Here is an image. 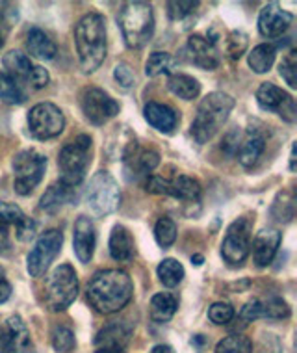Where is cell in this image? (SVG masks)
Here are the masks:
<instances>
[{
	"label": "cell",
	"instance_id": "681fc988",
	"mask_svg": "<svg viewBox=\"0 0 297 353\" xmlns=\"http://www.w3.org/2000/svg\"><path fill=\"white\" fill-rule=\"evenodd\" d=\"M12 250V240H10V231L6 225L0 223V255H6Z\"/></svg>",
	"mask_w": 297,
	"mask_h": 353
},
{
	"label": "cell",
	"instance_id": "f546056e",
	"mask_svg": "<svg viewBox=\"0 0 297 353\" xmlns=\"http://www.w3.org/2000/svg\"><path fill=\"white\" fill-rule=\"evenodd\" d=\"M167 88L173 95H176L178 99H184V101H194V99L199 97L201 93V84L199 80L190 77V74H171L167 79Z\"/></svg>",
	"mask_w": 297,
	"mask_h": 353
},
{
	"label": "cell",
	"instance_id": "d6a6232c",
	"mask_svg": "<svg viewBox=\"0 0 297 353\" xmlns=\"http://www.w3.org/2000/svg\"><path fill=\"white\" fill-rule=\"evenodd\" d=\"M156 274L162 285L167 286V288H175L184 279V266L175 259H164L158 264Z\"/></svg>",
	"mask_w": 297,
	"mask_h": 353
},
{
	"label": "cell",
	"instance_id": "ee69618b",
	"mask_svg": "<svg viewBox=\"0 0 297 353\" xmlns=\"http://www.w3.org/2000/svg\"><path fill=\"white\" fill-rule=\"evenodd\" d=\"M199 6V2H167L165 8H167V15H170L171 21H182L188 15L194 13L195 8Z\"/></svg>",
	"mask_w": 297,
	"mask_h": 353
},
{
	"label": "cell",
	"instance_id": "c3c4849f",
	"mask_svg": "<svg viewBox=\"0 0 297 353\" xmlns=\"http://www.w3.org/2000/svg\"><path fill=\"white\" fill-rule=\"evenodd\" d=\"M242 320L245 322H253V320H258L262 318V303L260 299H251L245 303V307L242 309Z\"/></svg>",
	"mask_w": 297,
	"mask_h": 353
},
{
	"label": "cell",
	"instance_id": "4316f807",
	"mask_svg": "<svg viewBox=\"0 0 297 353\" xmlns=\"http://www.w3.org/2000/svg\"><path fill=\"white\" fill-rule=\"evenodd\" d=\"M264 147H266L264 136L258 134L253 128H249L245 140L242 141V145L238 149V160H240V164H242L243 168H253L262 157Z\"/></svg>",
	"mask_w": 297,
	"mask_h": 353
},
{
	"label": "cell",
	"instance_id": "ab89813d",
	"mask_svg": "<svg viewBox=\"0 0 297 353\" xmlns=\"http://www.w3.org/2000/svg\"><path fill=\"white\" fill-rule=\"evenodd\" d=\"M245 50H247V36L240 30L231 32L227 37V54L232 60H240Z\"/></svg>",
	"mask_w": 297,
	"mask_h": 353
},
{
	"label": "cell",
	"instance_id": "7bdbcfd3",
	"mask_svg": "<svg viewBox=\"0 0 297 353\" xmlns=\"http://www.w3.org/2000/svg\"><path fill=\"white\" fill-rule=\"evenodd\" d=\"M23 219H25V214L15 203H0V223L2 225L17 227Z\"/></svg>",
	"mask_w": 297,
	"mask_h": 353
},
{
	"label": "cell",
	"instance_id": "816d5d0a",
	"mask_svg": "<svg viewBox=\"0 0 297 353\" xmlns=\"http://www.w3.org/2000/svg\"><path fill=\"white\" fill-rule=\"evenodd\" d=\"M151 353H175V350L167 344H158V346L152 347Z\"/></svg>",
	"mask_w": 297,
	"mask_h": 353
},
{
	"label": "cell",
	"instance_id": "b9f144b4",
	"mask_svg": "<svg viewBox=\"0 0 297 353\" xmlns=\"http://www.w3.org/2000/svg\"><path fill=\"white\" fill-rule=\"evenodd\" d=\"M208 318H210V322L216 323V325H225V323L232 322V318H234V309H232V305L218 301V303H214L212 307L208 309Z\"/></svg>",
	"mask_w": 297,
	"mask_h": 353
},
{
	"label": "cell",
	"instance_id": "f5cc1de1",
	"mask_svg": "<svg viewBox=\"0 0 297 353\" xmlns=\"http://www.w3.org/2000/svg\"><path fill=\"white\" fill-rule=\"evenodd\" d=\"M290 171H296V143L291 145L290 151Z\"/></svg>",
	"mask_w": 297,
	"mask_h": 353
},
{
	"label": "cell",
	"instance_id": "9f6ffc18",
	"mask_svg": "<svg viewBox=\"0 0 297 353\" xmlns=\"http://www.w3.org/2000/svg\"><path fill=\"white\" fill-rule=\"evenodd\" d=\"M95 353H125V352H117V350H108V347H97Z\"/></svg>",
	"mask_w": 297,
	"mask_h": 353
},
{
	"label": "cell",
	"instance_id": "4dcf8cb0",
	"mask_svg": "<svg viewBox=\"0 0 297 353\" xmlns=\"http://www.w3.org/2000/svg\"><path fill=\"white\" fill-rule=\"evenodd\" d=\"M275 56H277V49L273 45H269V43L256 45L247 56L249 68L258 74L267 73L273 68V63H275Z\"/></svg>",
	"mask_w": 297,
	"mask_h": 353
},
{
	"label": "cell",
	"instance_id": "603a6c76",
	"mask_svg": "<svg viewBox=\"0 0 297 353\" xmlns=\"http://www.w3.org/2000/svg\"><path fill=\"white\" fill-rule=\"evenodd\" d=\"M76 201V188L73 186H67L63 183H54L50 184L47 192L43 194L41 201H39V207L41 210L49 214H56L60 212L61 208L65 207V205H71V203Z\"/></svg>",
	"mask_w": 297,
	"mask_h": 353
},
{
	"label": "cell",
	"instance_id": "d590c367",
	"mask_svg": "<svg viewBox=\"0 0 297 353\" xmlns=\"http://www.w3.org/2000/svg\"><path fill=\"white\" fill-rule=\"evenodd\" d=\"M154 238H156V242L160 248H171V245L175 244L176 240V225L175 221L167 216H162V218L156 221V227H154Z\"/></svg>",
	"mask_w": 297,
	"mask_h": 353
},
{
	"label": "cell",
	"instance_id": "f1b7e54d",
	"mask_svg": "<svg viewBox=\"0 0 297 353\" xmlns=\"http://www.w3.org/2000/svg\"><path fill=\"white\" fill-rule=\"evenodd\" d=\"M178 309V299L175 294L160 292L154 294L151 299V318L156 323H167L175 316Z\"/></svg>",
	"mask_w": 297,
	"mask_h": 353
},
{
	"label": "cell",
	"instance_id": "6da1fadb",
	"mask_svg": "<svg viewBox=\"0 0 297 353\" xmlns=\"http://www.w3.org/2000/svg\"><path fill=\"white\" fill-rule=\"evenodd\" d=\"M88 301L101 314H114L132 299L134 285L123 270H101L88 285Z\"/></svg>",
	"mask_w": 297,
	"mask_h": 353
},
{
	"label": "cell",
	"instance_id": "4fadbf2b",
	"mask_svg": "<svg viewBox=\"0 0 297 353\" xmlns=\"http://www.w3.org/2000/svg\"><path fill=\"white\" fill-rule=\"evenodd\" d=\"M2 63H4V73L13 77L19 84L25 82V84H28L34 90H41V88L49 84V71L41 68V65H34L30 58L23 54L21 50H10L2 58Z\"/></svg>",
	"mask_w": 297,
	"mask_h": 353
},
{
	"label": "cell",
	"instance_id": "83f0119b",
	"mask_svg": "<svg viewBox=\"0 0 297 353\" xmlns=\"http://www.w3.org/2000/svg\"><path fill=\"white\" fill-rule=\"evenodd\" d=\"M26 49L37 60H52L56 56V45L41 28H30L26 36Z\"/></svg>",
	"mask_w": 297,
	"mask_h": 353
},
{
	"label": "cell",
	"instance_id": "11a10c76",
	"mask_svg": "<svg viewBox=\"0 0 297 353\" xmlns=\"http://www.w3.org/2000/svg\"><path fill=\"white\" fill-rule=\"evenodd\" d=\"M203 261H205V259H203V255H194V256H192V262H194L195 266H201V264H203Z\"/></svg>",
	"mask_w": 297,
	"mask_h": 353
},
{
	"label": "cell",
	"instance_id": "d4e9b609",
	"mask_svg": "<svg viewBox=\"0 0 297 353\" xmlns=\"http://www.w3.org/2000/svg\"><path fill=\"white\" fill-rule=\"evenodd\" d=\"M130 335H132L130 325H127V323H112L108 327L99 331L97 336H95V346L125 352V347L130 341Z\"/></svg>",
	"mask_w": 297,
	"mask_h": 353
},
{
	"label": "cell",
	"instance_id": "8992f818",
	"mask_svg": "<svg viewBox=\"0 0 297 353\" xmlns=\"http://www.w3.org/2000/svg\"><path fill=\"white\" fill-rule=\"evenodd\" d=\"M79 277L71 264H60L52 270L45 283V303L52 312H61L71 307L79 296Z\"/></svg>",
	"mask_w": 297,
	"mask_h": 353
},
{
	"label": "cell",
	"instance_id": "db71d44e",
	"mask_svg": "<svg viewBox=\"0 0 297 353\" xmlns=\"http://www.w3.org/2000/svg\"><path fill=\"white\" fill-rule=\"evenodd\" d=\"M205 342H207V341H205V339H203V335H195L194 336V339H192V344H195V346H203V344H205Z\"/></svg>",
	"mask_w": 297,
	"mask_h": 353
},
{
	"label": "cell",
	"instance_id": "9a60e30c",
	"mask_svg": "<svg viewBox=\"0 0 297 353\" xmlns=\"http://www.w3.org/2000/svg\"><path fill=\"white\" fill-rule=\"evenodd\" d=\"M256 101L260 104V108L269 110V112H277L283 119L288 123H296V103L294 97L288 95L285 90H280L279 85L272 84V82H264L256 92Z\"/></svg>",
	"mask_w": 297,
	"mask_h": 353
},
{
	"label": "cell",
	"instance_id": "2e32d148",
	"mask_svg": "<svg viewBox=\"0 0 297 353\" xmlns=\"http://www.w3.org/2000/svg\"><path fill=\"white\" fill-rule=\"evenodd\" d=\"M0 353H36L30 333L21 316H10L6 333L0 336Z\"/></svg>",
	"mask_w": 297,
	"mask_h": 353
},
{
	"label": "cell",
	"instance_id": "f907efd6",
	"mask_svg": "<svg viewBox=\"0 0 297 353\" xmlns=\"http://www.w3.org/2000/svg\"><path fill=\"white\" fill-rule=\"evenodd\" d=\"M10 298H12V285L6 279L0 277V305L6 303Z\"/></svg>",
	"mask_w": 297,
	"mask_h": 353
},
{
	"label": "cell",
	"instance_id": "1f68e13d",
	"mask_svg": "<svg viewBox=\"0 0 297 353\" xmlns=\"http://www.w3.org/2000/svg\"><path fill=\"white\" fill-rule=\"evenodd\" d=\"M296 216V194L291 190L279 192L272 205V218L277 223H290Z\"/></svg>",
	"mask_w": 297,
	"mask_h": 353
},
{
	"label": "cell",
	"instance_id": "f35d334b",
	"mask_svg": "<svg viewBox=\"0 0 297 353\" xmlns=\"http://www.w3.org/2000/svg\"><path fill=\"white\" fill-rule=\"evenodd\" d=\"M74 346H76V341H74L73 329L67 325H56L52 331V347L56 352L69 353Z\"/></svg>",
	"mask_w": 297,
	"mask_h": 353
},
{
	"label": "cell",
	"instance_id": "277c9868",
	"mask_svg": "<svg viewBox=\"0 0 297 353\" xmlns=\"http://www.w3.org/2000/svg\"><path fill=\"white\" fill-rule=\"evenodd\" d=\"M128 49H141L154 34V12L147 2H125L117 15Z\"/></svg>",
	"mask_w": 297,
	"mask_h": 353
},
{
	"label": "cell",
	"instance_id": "52a82bcc",
	"mask_svg": "<svg viewBox=\"0 0 297 353\" xmlns=\"http://www.w3.org/2000/svg\"><path fill=\"white\" fill-rule=\"evenodd\" d=\"M85 203L93 212L104 218L114 214L121 205V190L108 171H97L85 190Z\"/></svg>",
	"mask_w": 297,
	"mask_h": 353
},
{
	"label": "cell",
	"instance_id": "484cf974",
	"mask_svg": "<svg viewBox=\"0 0 297 353\" xmlns=\"http://www.w3.org/2000/svg\"><path fill=\"white\" fill-rule=\"evenodd\" d=\"M110 255L117 262H128L134 256V238L125 225H116L112 229L108 244Z\"/></svg>",
	"mask_w": 297,
	"mask_h": 353
},
{
	"label": "cell",
	"instance_id": "74e56055",
	"mask_svg": "<svg viewBox=\"0 0 297 353\" xmlns=\"http://www.w3.org/2000/svg\"><path fill=\"white\" fill-rule=\"evenodd\" d=\"M262 318L269 320H285L290 316V307L283 298H267L262 301Z\"/></svg>",
	"mask_w": 297,
	"mask_h": 353
},
{
	"label": "cell",
	"instance_id": "8fae6325",
	"mask_svg": "<svg viewBox=\"0 0 297 353\" xmlns=\"http://www.w3.org/2000/svg\"><path fill=\"white\" fill-rule=\"evenodd\" d=\"M145 190L149 194L154 195H170L181 201H199L201 197V184L197 179L188 175H176V176H160L149 175L145 184Z\"/></svg>",
	"mask_w": 297,
	"mask_h": 353
},
{
	"label": "cell",
	"instance_id": "5bb4252c",
	"mask_svg": "<svg viewBox=\"0 0 297 353\" xmlns=\"http://www.w3.org/2000/svg\"><path fill=\"white\" fill-rule=\"evenodd\" d=\"M80 106L84 112L85 119L97 127H103L110 119L119 114V103L116 99H112L106 92L99 90V88H88L80 97Z\"/></svg>",
	"mask_w": 297,
	"mask_h": 353
},
{
	"label": "cell",
	"instance_id": "7a4b0ae2",
	"mask_svg": "<svg viewBox=\"0 0 297 353\" xmlns=\"http://www.w3.org/2000/svg\"><path fill=\"white\" fill-rule=\"evenodd\" d=\"M74 45L80 68L95 73L106 58V21L101 13H88L74 26Z\"/></svg>",
	"mask_w": 297,
	"mask_h": 353
},
{
	"label": "cell",
	"instance_id": "ba28073f",
	"mask_svg": "<svg viewBox=\"0 0 297 353\" xmlns=\"http://www.w3.org/2000/svg\"><path fill=\"white\" fill-rule=\"evenodd\" d=\"M13 188L19 195H30L43 181L47 170V159L36 149H25L15 154L12 162Z\"/></svg>",
	"mask_w": 297,
	"mask_h": 353
},
{
	"label": "cell",
	"instance_id": "cb8c5ba5",
	"mask_svg": "<svg viewBox=\"0 0 297 353\" xmlns=\"http://www.w3.org/2000/svg\"><path fill=\"white\" fill-rule=\"evenodd\" d=\"M158 164H160V154L156 151L138 149L130 159L125 160V176L128 181H138L141 176H149L151 171L156 170Z\"/></svg>",
	"mask_w": 297,
	"mask_h": 353
},
{
	"label": "cell",
	"instance_id": "7402d4cb",
	"mask_svg": "<svg viewBox=\"0 0 297 353\" xmlns=\"http://www.w3.org/2000/svg\"><path fill=\"white\" fill-rule=\"evenodd\" d=\"M143 114H145L147 123L152 128H156L158 132H164V134H171L176 128V125H178V121H181L178 114L171 106H167V104L149 103L145 104Z\"/></svg>",
	"mask_w": 297,
	"mask_h": 353
},
{
	"label": "cell",
	"instance_id": "60d3db41",
	"mask_svg": "<svg viewBox=\"0 0 297 353\" xmlns=\"http://www.w3.org/2000/svg\"><path fill=\"white\" fill-rule=\"evenodd\" d=\"M280 77L286 80V84L290 88H297V52L296 50H290L288 54L283 58L280 61Z\"/></svg>",
	"mask_w": 297,
	"mask_h": 353
},
{
	"label": "cell",
	"instance_id": "5b68a950",
	"mask_svg": "<svg viewBox=\"0 0 297 353\" xmlns=\"http://www.w3.org/2000/svg\"><path fill=\"white\" fill-rule=\"evenodd\" d=\"M91 164V138L88 134L76 136L60 151L58 168H60V183L76 188L85 179L88 168Z\"/></svg>",
	"mask_w": 297,
	"mask_h": 353
},
{
	"label": "cell",
	"instance_id": "7dc6e473",
	"mask_svg": "<svg viewBox=\"0 0 297 353\" xmlns=\"http://www.w3.org/2000/svg\"><path fill=\"white\" fill-rule=\"evenodd\" d=\"M36 221L32 218H26L17 225V238L21 242H30L32 238L36 236Z\"/></svg>",
	"mask_w": 297,
	"mask_h": 353
},
{
	"label": "cell",
	"instance_id": "e0dca14e",
	"mask_svg": "<svg viewBox=\"0 0 297 353\" xmlns=\"http://www.w3.org/2000/svg\"><path fill=\"white\" fill-rule=\"evenodd\" d=\"M291 21H294V15L290 12L283 10L277 2H272V4H266L260 10L258 30L267 39H275V37H280L283 34H286V30L290 28Z\"/></svg>",
	"mask_w": 297,
	"mask_h": 353
},
{
	"label": "cell",
	"instance_id": "d6986e66",
	"mask_svg": "<svg viewBox=\"0 0 297 353\" xmlns=\"http://www.w3.org/2000/svg\"><path fill=\"white\" fill-rule=\"evenodd\" d=\"M186 52L192 63L197 68L205 69V71H214L219 68L221 58H219V50L216 49L212 39H207L203 36H192L186 45Z\"/></svg>",
	"mask_w": 297,
	"mask_h": 353
},
{
	"label": "cell",
	"instance_id": "836d02e7",
	"mask_svg": "<svg viewBox=\"0 0 297 353\" xmlns=\"http://www.w3.org/2000/svg\"><path fill=\"white\" fill-rule=\"evenodd\" d=\"M0 99L6 104H23L26 101L23 84H19L17 80L4 71H0Z\"/></svg>",
	"mask_w": 297,
	"mask_h": 353
},
{
	"label": "cell",
	"instance_id": "bcb514c9",
	"mask_svg": "<svg viewBox=\"0 0 297 353\" xmlns=\"http://www.w3.org/2000/svg\"><path fill=\"white\" fill-rule=\"evenodd\" d=\"M13 17H17V10L12 13H8L6 10H0V49L4 47L8 36H10V30L13 26Z\"/></svg>",
	"mask_w": 297,
	"mask_h": 353
},
{
	"label": "cell",
	"instance_id": "f6af8a7d",
	"mask_svg": "<svg viewBox=\"0 0 297 353\" xmlns=\"http://www.w3.org/2000/svg\"><path fill=\"white\" fill-rule=\"evenodd\" d=\"M114 79L117 80V84L121 85V88H125V90H130L134 85V73L132 69L128 68L127 63H119V65H116V69H114Z\"/></svg>",
	"mask_w": 297,
	"mask_h": 353
},
{
	"label": "cell",
	"instance_id": "ac0fdd59",
	"mask_svg": "<svg viewBox=\"0 0 297 353\" xmlns=\"http://www.w3.org/2000/svg\"><path fill=\"white\" fill-rule=\"evenodd\" d=\"M95 244H97V231H95L93 221L88 216H80L74 221L73 229V250L76 259L88 264L93 259Z\"/></svg>",
	"mask_w": 297,
	"mask_h": 353
},
{
	"label": "cell",
	"instance_id": "3957f363",
	"mask_svg": "<svg viewBox=\"0 0 297 353\" xmlns=\"http://www.w3.org/2000/svg\"><path fill=\"white\" fill-rule=\"evenodd\" d=\"M234 108V99L223 92L208 93L197 108L190 132L197 143H207L218 134V130L225 125Z\"/></svg>",
	"mask_w": 297,
	"mask_h": 353
},
{
	"label": "cell",
	"instance_id": "30bf717a",
	"mask_svg": "<svg viewBox=\"0 0 297 353\" xmlns=\"http://www.w3.org/2000/svg\"><path fill=\"white\" fill-rule=\"evenodd\" d=\"M61 244H63V234L58 229H49V231L41 232L26 259L28 274L32 277H43L47 274L52 261L61 251Z\"/></svg>",
	"mask_w": 297,
	"mask_h": 353
},
{
	"label": "cell",
	"instance_id": "7c38bea8",
	"mask_svg": "<svg viewBox=\"0 0 297 353\" xmlns=\"http://www.w3.org/2000/svg\"><path fill=\"white\" fill-rule=\"evenodd\" d=\"M28 128L37 140H50L63 132L65 117L56 104L39 103L28 112Z\"/></svg>",
	"mask_w": 297,
	"mask_h": 353
},
{
	"label": "cell",
	"instance_id": "44dd1931",
	"mask_svg": "<svg viewBox=\"0 0 297 353\" xmlns=\"http://www.w3.org/2000/svg\"><path fill=\"white\" fill-rule=\"evenodd\" d=\"M104 151L110 157V160H128L132 157L134 152L138 151V140L136 136L128 130V127H119L114 128V132L110 134L108 141H106V147Z\"/></svg>",
	"mask_w": 297,
	"mask_h": 353
},
{
	"label": "cell",
	"instance_id": "e575fe53",
	"mask_svg": "<svg viewBox=\"0 0 297 353\" xmlns=\"http://www.w3.org/2000/svg\"><path fill=\"white\" fill-rule=\"evenodd\" d=\"M175 65V58L170 52H152L145 63L147 77H158V74L171 73Z\"/></svg>",
	"mask_w": 297,
	"mask_h": 353
},
{
	"label": "cell",
	"instance_id": "9c48e42d",
	"mask_svg": "<svg viewBox=\"0 0 297 353\" xmlns=\"http://www.w3.org/2000/svg\"><path fill=\"white\" fill-rule=\"evenodd\" d=\"M253 225H255V219L249 216H242L236 221H232L221 244V256L225 262L242 264L247 259L251 253V242H253Z\"/></svg>",
	"mask_w": 297,
	"mask_h": 353
},
{
	"label": "cell",
	"instance_id": "ffe728a7",
	"mask_svg": "<svg viewBox=\"0 0 297 353\" xmlns=\"http://www.w3.org/2000/svg\"><path fill=\"white\" fill-rule=\"evenodd\" d=\"M280 242H283V234L277 229H262L260 232H256L255 240L251 242V250H253V261L258 268H264L273 261V256L279 251Z\"/></svg>",
	"mask_w": 297,
	"mask_h": 353
},
{
	"label": "cell",
	"instance_id": "8d00e7d4",
	"mask_svg": "<svg viewBox=\"0 0 297 353\" xmlns=\"http://www.w3.org/2000/svg\"><path fill=\"white\" fill-rule=\"evenodd\" d=\"M216 353H253V344L247 336L231 335L218 342Z\"/></svg>",
	"mask_w": 297,
	"mask_h": 353
}]
</instances>
